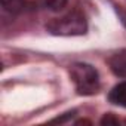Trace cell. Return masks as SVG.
Segmentation results:
<instances>
[{
	"instance_id": "cell-9",
	"label": "cell",
	"mask_w": 126,
	"mask_h": 126,
	"mask_svg": "<svg viewBox=\"0 0 126 126\" xmlns=\"http://www.w3.org/2000/svg\"><path fill=\"white\" fill-rule=\"evenodd\" d=\"M76 125H89V122L88 120H79V122H76Z\"/></svg>"
},
{
	"instance_id": "cell-10",
	"label": "cell",
	"mask_w": 126,
	"mask_h": 126,
	"mask_svg": "<svg viewBox=\"0 0 126 126\" xmlns=\"http://www.w3.org/2000/svg\"><path fill=\"white\" fill-rule=\"evenodd\" d=\"M120 15H122V18H123V19H122V21H123V24L126 25V12H120Z\"/></svg>"
},
{
	"instance_id": "cell-7",
	"label": "cell",
	"mask_w": 126,
	"mask_h": 126,
	"mask_svg": "<svg viewBox=\"0 0 126 126\" xmlns=\"http://www.w3.org/2000/svg\"><path fill=\"white\" fill-rule=\"evenodd\" d=\"M101 125L102 126H110V125H119V119H116L113 114H105L102 119H101Z\"/></svg>"
},
{
	"instance_id": "cell-2",
	"label": "cell",
	"mask_w": 126,
	"mask_h": 126,
	"mask_svg": "<svg viewBox=\"0 0 126 126\" xmlns=\"http://www.w3.org/2000/svg\"><path fill=\"white\" fill-rule=\"evenodd\" d=\"M70 76L73 79V82L76 83V88L79 91V94L83 95H92L98 91V71L89 65V64H83V62H77L73 64L70 68Z\"/></svg>"
},
{
	"instance_id": "cell-1",
	"label": "cell",
	"mask_w": 126,
	"mask_h": 126,
	"mask_svg": "<svg viewBox=\"0 0 126 126\" xmlns=\"http://www.w3.org/2000/svg\"><path fill=\"white\" fill-rule=\"evenodd\" d=\"M46 28L56 36H79V34H85L86 33V19L85 16L77 12L73 11L61 18H55L52 19Z\"/></svg>"
},
{
	"instance_id": "cell-4",
	"label": "cell",
	"mask_w": 126,
	"mask_h": 126,
	"mask_svg": "<svg viewBox=\"0 0 126 126\" xmlns=\"http://www.w3.org/2000/svg\"><path fill=\"white\" fill-rule=\"evenodd\" d=\"M108 99H110V102L126 108V82H122V83L116 85L111 89V92L108 95Z\"/></svg>"
},
{
	"instance_id": "cell-5",
	"label": "cell",
	"mask_w": 126,
	"mask_h": 126,
	"mask_svg": "<svg viewBox=\"0 0 126 126\" xmlns=\"http://www.w3.org/2000/svg\"><path fill=\"white\" fill-rule=\"evenodd\" d=\"M0 3H2L5 11L11 14H16L22 8V0H0Z\"/></svg>"
},
{
	"instance_id": "cell-8",
	"label": "cell",
	"mask_w": 126,
	"mask_h": 126,
	"mask_svg": "<svg viewBox=\"0 0 126 126\" xmlns=\"http://www.w3.org/2000/svg\"><path fill=\"white\" fill-rule=\"evenodd\" d=\"M73 114H76V111H70V113H65V116H62V117H58V119H53L50 120L52 123H64L65 120H68L70 117H73Z\"/></svg>"
},
{
	"instance_id": "cell-3",
	"label": "cell",
	"mask_w": 126,
	"mask_h": 126,
	"mask_svg": "<svg viewBox=\"0 0 126 126\" xmlns=\"http://www.w3.org/2000/svg\"><path fill=\"white\" fill-rule=\"evenodd\" d=\"M108 64L111 71L119 77H126V52H117L110 59Z\"/></svg>"
},
{
	"instance_id": "cell-6",
	"label": "cell",
	"mask_w": 126,
	"mask_h": 126,
	"mask_svg": "<svg viewBox=\"0 0 126 126\" xmlns=\"http://www.w3.org/2000/svg\"><path fill=\"white\" fill-rule=\"evenodd\" d=\"M45 3L50 11H62L67 5V0H45Z\"/></svg>"
}]
</instances>
